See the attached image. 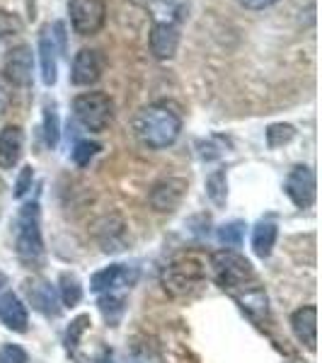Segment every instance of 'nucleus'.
I'll return each instance as SVG.
<instances>
[{"label": "nucleus", "mask_w": 322, "mask_h": 363, "mask_svg": "<svg viewBox=\"0 0 322 363\" xmlns=\"http://www.w3.org/2000/svg\"><path fill=\"white\" fill-rule=\"evenodd\" d=\"M206 194L216 206H223L226 203V196H228V182H226V172L218 169L213 172L211 177L206 179Z\"/></svg>", "instance_id": "5701e85b"}, {"label": "nucleus", "mask_w": 322, "mask_h": 363, "mask_svg": "<svg viewBox=\"0 0 322 363\" xmlns=\"http://www.w3.org/2000/svg\"><path fill=\"white\" fill-rule=\"evenodd\" d=\"M22 20L15 13H8V10H0V37H15V34L22 32Z\"/></svg>", "instance_id": "cd10ccee"}, {"label": "nucleus", "mask_w": 322, "mask_h": 363, "mask_svg": "<svg viewBox=\"0 0 322 363\" xmlns=\"http://www.w3.org/2000/svg\"><path fill=\"white\" fill-rule=\"evenodd\" d=\"M211 272H213L216 284L228 291L238 301V306L255 320L267 318V294L257 281L252 264L238 252L223 250L211 257Z\"/></svg>", "instance_id": "f257e3e1"}, {"label": "nucleus", "mask_w": 322, "mask_h": 363, "mask_svg": "<svg viewBox=\"0 0 322 363\" xmlns=\"http://www.w3.org/2000/svg\"><path fill=\"white\" fill-rule=\"evenodd\" d=\"M0 322L13 332H27V308L15 294H5L0 298Z\"/></svg>", "instance_id": "f3484780"}, {"label": "nucleus", "mask_w": 322, "mask_h": 363, "mask_svg": "<svg viewBox=\"0 0 322 363\" xmlns=\"http://www.w3.org/2000/svg\"><path fill=\"white\" fill-rule=\"evenodd\" d=\"M179 46V29L174 22H155L153 29H150V51H153L155 58H172L177 54Z\"/></svg>", "instance_id": "f8f14e48"}, {"label": "nucleus", "mask_w": 322, "mask_h": 363, "mask_svg": "<svg viewBox=\"0 0 322 363\" xmlns=\"http://www.w3.org/2000/svg\"><path fill=\"white\" fill-rule=\"evenodd\" d=\"M286 194L298 208H308L315 203V194H318V184H315V172L308 165H298L286 177Z\"/></svg>", "instance_id": "0eeeda50"}, {"label": "nucleus", "mask_w": 322, "mask_h": 363, "mask_svg": "<svg viewBox=\"0 0 322 363\" xmlns=\"http://www.w3.org/2000/svg\"><path fill=\"white\" fill-rule=\"evenodd\" d=\"M61 138V124H58V112L54 102L44 104V140L49 148H56Z\"/></svg>", "instance_id": "aec40b11"}, {"label": "nucleus", "mask_w": 322, "mask_h": 363, "mask_svg": "<svg viewBox=\"0 0 322 363\" xmlns=\"http://www.w3.org/2000/svg\"><path fill=\"white\" fill-rule=\"evenodd\" d=\"M99 310L102 315L107 318V322H119V318L124 315V296H116V294H107L104 298H99Z\"/></svg>", "instance_id": "b1692460"}, {"label": "nucleus", "mask_w": 322, "mask_h": 363, "mask_svg": "<svg viewBox=\"0 0 322 363\" xmlns=\"http://www.w3.org/2000/svg\"><path fill=\"white\" fill-rule=\"evenodd\" d=\"M184 191H187V179L182 177H167L162 182H157L150 191V206L155 211H174L179 206V201L184 199Z\"/></svg>", "instance_id": "9b49d317"}, {"label": "nucleus", "mask_w": 322, "mask_h": 363, "mask_svg": "<svg viewBox=\"0 0 322 363\" xmlns=\"http://www.w3.org/2000/svg\"><path fill=\"white\" fill-rule=\"evenodd\" d=\"M294 136H296V128L291 124H272L267 128V145L269 148H281L289 140H294Z\"/></svg>", "instance_id": "393cba45"}, {"label": "nucleus", "mask_w": 322, "mask_h": 363, "mask_svg": "<svg viewBox=\"0 0 322 363\" xmlns=\"http://www.w3.org/2000/svg\"><path fill=\"white\" fill-rule=\"evenodd\" d=\"M17 257L22 264L29 269L39 267L44 259V240H42V213H39V203L29 201L20 208L17 216V240H15Z\"/></svg>", "instance_id": "7ed1b4c3"}, {"label": "nucleus", "mask_w": 322, "mask_h": 363, "mask_svg": "<svg viewBox=\"0 0 322 363\" xmlns=\"http://www.w3.org/2000/svg\"><path fill=\"white\" fill-rule=\"evenodd\" d=\"M99 242L104 252L124 250V223L119 218H104V223H99Z\"/></svg>", "instance_id": "6ab92c4d"}, {"label": "nucleus", "mask_w": 322, "mask_h": 363, "mask_svg": "<svg viewBox=\"0 0 322 363\" xmlns=\"http://www.w3.org/2000/svg\"><path fill=\"white\" fill-rule=\"evenodd\" d=\"M243 235H245V223L240 220H233V223H226L218 228V242L223 245L226 250H235L243 245Z\"/></svg>", "instance_id": "4be33fe9"}, {"label": "nucleus", "mask_w": 322, "mask_h": 363, "mask_svg": "<svg viewBox=\"0 0 322 363\" xmlns=\"http://www.w3.org/2000/svg\"><path fill=\"white\" fill-rule=\"evenodd\" d=\"M70 25L80 37H92L104 27L107 20V8L104 0H68Z\"/></svg>", "instance_id": "423d86ee"}, {"label": "nucleus", "mask_w": 322, "mask_h": 363, "mask_svg": "<svg viewBox=\"0 0 322 363\" xmlns=\"http://www.w3.org/2000/svg\"><path fill=\"white\" fill-rule=\"evenodd\" d=\"M83 298V286L75 274H61V303L66 308H75Z\"/></svg>", "instance_id": "412c9836"}, {"label": "nucleus", "mask_w": 322, "mask_h": 363, "mask_svg": "<svg viewBox=\"0 0 322 363\" xmlns=\"http://www.w3.org/2000/svg\"><path fill=\"white\" fill-rule=\"evenodd\" d=\"M27 296L29 303L34 306V310H39L46 318H58L61 315V306H58V296L54 291V286L49 281H29L27 284Z\"/></svg>", "instance_id": "4468645a"}, {"label": "nucleus", "mask_w": 322, "mask_h": 363, "mask_svg": "<svg viewBox=\"0 0 322 363\" xmlns=\"http://www.w3.org/2000/svg\"><path fill=\"white\" fill-rule=\"evenodd\" d=\"M291 330H294L298 342L306 344V349L315 351V347H318V308L315 306L298 308L291 315Z\"/></svg>", "instance_id": "ddd939ff"}, {"label": "nucleus", "mask_w": 322, "mask_h": 363, "mask_svg": "<svg viewBox=\"0 0 322 363\" xmlns=\"http://www.w3.org/2000/svg\"><path fill=\"white\" fill-rule=\"evenodd\" d=\"M0 363H27L25 349H20L17 344H8L0 349Z\"/></svg>", "instance_id": "c756f323"}, {"label": "nucleus", "mask_w": 322, "mask_h": 363, "mask_svg": "<svg viewBox=\"0 0 322 363\" xmlns=\"http://www.w3.org/2000/svg\"><path fill=\"white\" fill-rule=\"evenodd\" d=\"M104 58L97 49H80L73 58V70H70V80L78 87H90L102 78Z\"/></svg>", "instance_id": "6e6552de"}, {"label": "nucleus", "mask_w": 322, "mask_h": 363, "mask_svg": "<svg viewBox=\"0 0 322 363\" xmlns=\"http://www.w3.org/2000/svg\"><path fill=\"white\" fill-rule=\"evenodd\" d=\"M73 114L87 131H104L114 116V102L104 92H83L73 99Z\"/></svg>", "instance_id": "39448f33"}, {"label": "nucleus", "mask_w": 322, "mask_h": 363, "mask_svg": "<svg viewBox=\"0 0 322 363\" xmlns=\"http://www.w3.org/2000/svg\"><path fill=\"white\" fill-rule=\"evenodd\" d=\"M138 277V269L126 267V264H112L102 272H97L95 277L90 279V289L95 294H114L121 286H131Z\"/></svg>", "instance_id": "9d476101"}, {"label": "nucleus", "mask_w": 322, "mask_h": 363, "mask_svg": "<svg viewBox=\"0 0 322 363\" xmlns=\"http://www.w3.org/2000/svg\"><path fill=\"white\" fill-rule=\"evenodd\" d=\"M25 133L20 126L8 124L0 131V169H13L22 157Z\"/></svg>", "instance_id": "dca6fc26"}, {"label": "nucleus", "mask_w": 322, "mask_h": 363, "mask_svg": "<svg viewBox=\"0 0 322 363\" xmlns=\"http://www.w3.org/2000/svg\"><path fill=\"white\" fill-rule=\"evenodd\" d=\"M179 131H182V116L165 102L148 104L136 116V136L153 150L172 145L179 138Z\"/></svg>", "instance_id": "f03ea898"}, {"label": "nucleus", "mask_w": 322, "mask_h": 363, "mask_svg": "<svg viewBox=\"0 0 322 363\" xmlns=\"http://www.w3.org/2000/svg\"><path fill=\"white\" fill-rule=\"evenodd\" d=\"M32 73H34L32 46L20 44L15 49H10L8 58H5V75H8L10 83L17 87H29L32 85Z\"/></svg>", "instance_id": "1a4fd4ad"}, {"label": "nucleus", "mask_w": 322, "mask_h": 363, "mask_svg": "<svg viewBox=\"0 0 322 363\" xmlns=\"http://www.w3.org/2000/svg\"><path fill=\"white\" fill-rule=\"evenodd\" d=\"M99 150H102V145L95 143V140H80V143L73 148L75 165H78V167H87V165H90V160L99 153Z\"/></svg>", "instance_id": "bb28decb"}, {"label": "nucleus", "mask_w": 322, "mask_h": 363, "mask_svg": "<svg viewBox=\"0 0 322 363\" xmlns=\"http://www.w3.org/2000/svg\"><path fill=\"white\" fill-rule=\"evenodd\" d=\"M32 182H34V167H32V165L22 167L20 177H17V184H15V196H17V199L25 196L27 191L32 189Z\"/></svg>", "instance_id": "c85d7f7f"}, {"label": "nucleus", "mask_w": 322, "mask_h": 363, "mask_svg": "<svg viewBox=\"0 0 322 363\" xmlns=\"http://www.w3.org/2000/svg\"><path fill=\"white\" fill-rule=\"evenodd\" d=\"M240 3H243L245 8H250V10H265V8H269V5L277 3V0H240Z\"/></svg>", "instance_id": "7c9ffc66"}, {"label": "nucleus", "mask_w": 322, "mask_h": 363, "mask_svg": "<svg viewBox=\"0 0 322 363\" xmlns=\"http://www.w3.org/2000/svg\"><path fill=\"white\" fill-rule=\"evenodd\" d=\"M277 235H279V230H277V225H274L272 220H262V223H257L255 230H252V250H255V255L262 257V259L272 255L274 245H277Z\"/></svg>", "instance_id": "a211bd4d"}, {"label": "nucleus", "mask_w": 322, "mask_h": 363, "mask_svg": "<svg viewBox=\"0 0 322 363\" xmlns=\"http://www.w3.org/2000/svg\"><path fill=\"white\" fill-rule=\"evenodd\" d=\"M206 279V264L196 255H179L162 272V286L170 296H191Z\"/></svg>", "instance_id": "20e7f679"}, {"label": "nucleus", "mask_w": 322, "mask_h": 363, "mask_svg": "<svg viewBox=\"0 0 322 363\" xmlns=\"http://www.w3.org/2000/svg\"><path fill=\"white\" fill-rule=\"evenodd\" d=\"M3 286H5V277L0 274V289H3Z\"/></svg>", "instance_id": "2f4dec72"}, {"label": "nucleus", "mask_w": 322, "mask_h": 363, "mask_svg": "<svg viewBox=\"0 0 322 363\" xmlns=\"http://www.w3.org/2000/svg\"><path fill=\"white\" fill-rule=\"evenodd\" d=\"M39 61H42V80L46 87H54L58 80V46L54 42L51 27H44L39 34Z\"/></svg>", "instance_id": "2eb2a0df"}, {"label": "nucleus", "mask_w": 322, "mask_h": 363, "mask_svg": "<svg viewBox=\"0 0 322 363\" xmlns=\"http://www.w3.org/2000/svg\"><path fill=\"white\" fill-rule=\"evenodd\" d=\"M87 327H90V315H78V318L70 322V327H68V332H66V349L70 351V354H75L80 337L85 335Z\"/></svg>", "instance_id": "a878e982"}]
</instances>
